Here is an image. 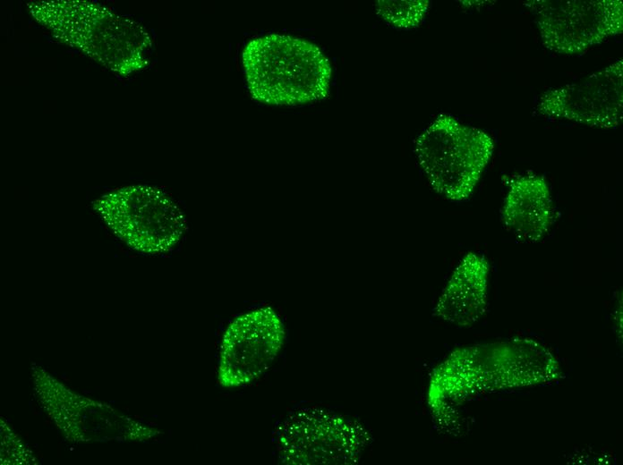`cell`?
Wrapping results in <instances>:
<instances>
[{
	"label": "cell",
	"instance_id": "6da1fadb",
	"mask_svg": "<svg viewBox=\"0 0 623 465\" xmlns=\"http://www.w3.org/2000/svg\"><path fill=\"white\" fill-rule=\"evenodd\" d=\"M31 17L57 41L120 76L144 69L153 46L140 22L88 0L30 1Z\"/></svg>",
	"mask_w": 623,
	"mask_h": 465
},
{
	"label": "cell",
	"instance_id": "7a4b0ae2",
	"mask_svg": "<svg viewBox=\"0 0 623 465\" xmlns=\"http://www.w3.org/2000/svg\"><path fill=\"white\" fill-rule=\"evenodd\" d=\"M242 61L248 89L255 100L276 106H296L325 98L331 65L314 44L288 35L252 38Z\"/></svg>",
	"mask_w": 623,
	"mask_h": 465
},
{
	"label": "cell",
	"instance_id": "3957f363",
	"mask_svg": "<svg viewBox=\"0 0 623 465\" xmlns=\"http://www.w3.org/2000/svg\"><path fill=\"white\" fill-rule=\"evenodd\" d=\"M494 150L484 131L439 115L417 138L414 152L432 189L452 201L473 192Z\"/></svg>",
	"mask_w": 623,
	"mask_h": 465
},
{
	"label": "cell",
	"instance_id": "277c9868",
	"mask_svg": "<svg viewBox=\"0 0 623 465\" xmlns=\"http://www.w3.org/2000/svg\"><path fill=\"white\" fill-rule=\"evenodd\" d=\"M94 207L121 241L142 253L172 250L187 229L179 206L154 186L139 184L115 190L98 199Z\"/></svg>",
	"mask_w": 623,
	"mask_h": 465
},
{
	"label": "cell",
	"instance_id": "5b68a950",
	"mask_svg": "<svg viewBox=\"0 0 623 465\" xmlns=\"http://www.w3.org/2000/svg\"><path fill=\"white\" fill-rule=\"evenodd\" d=\"M531 12L549 50L577 55L623 31L620 0H530Z\"/></svg>",
	"mask_w": 623,
	"mask_h": 465
},
{
	"label": "cell",
	"instance_id": "8992f818",
	"mask_svg": "<svg viewBox=\"0 0 623 465\" xmlns=\"http://www.w3.org/2000/svg\"><path fill=\"white\" fill-rule=\"evenodd\" d=\"M280 316L269 306L244 312L228 326L220 340L217 377L227 389L249 385L262 376L286 341Z\"/></svg>",
	"mask_w": 623,
	"mask_h": 465
},
{
	"label": "cell",
	"instance_id": "52a82bcc",
	"mask_svg": "<svg viewBox=\"0 0 623 465\" xmlns=\"http://www.w3.org/2000/svg\"><path fill=\"white\" fill-rule=\"evenodd\" d=\"M287 417L275 435L281 461L293 464L346 463L361 454L366 433L336 413L304 409Z\"/></svg>",
	"mask_w": 623,
	"mask_h": 465
},
{
	"label": "cell",
	"instance_id": "ba28073f",
	"mask_svg": "<svg viewBox=\"0 0 623 465\" xmlns=\"http://www.w3.org/2000/svg\"><path fill=\"white\" fill-rule=\"evenodd\" d=\"M536 111L540 115L565 119L591 127L610 129L623 119V61L580 80L542 94Z\"/></svg>",
	"mask_w": 623,
	"mask_h": 465
},
{
	"label": "cell",
	"instance_id": "9c48e42d",
	"mask_svg": "<svg viewBox=\"0 0 623 465\" xmlns=\"http://www.w3.org/2000/svg\"><path fill=\"white\" fill-rule=\"evenodd\" d=\"M553 216L550 188L542 176L530 174L510 180L501 219L519 241L533 243L542 240L550 230Z\"/></svg>",
	"mask_w": 623,
	"mask_h": 465
},
{
	"label": "cell",
	"instance_id": "30bf717a",
	"mask_svg": "<svg viewBox=\"0 0 623 465\" xmlns=\"http://www.w3.org/2000/svg\"><path fill=\"white\" fill-rule=\"evenodd\" d=\"M488 271L484 256L467 253L443 290L436 315L460 326L476 321L485 310Z\"/></svg>",
	"mask_w": 623,
	"mask_h": 465
},
{
	"label": "cell",
	"instance_id": "8fae6325",
	"mask_svg": "<svg viewBox=\"0 0 623 465\" xmlns=\"http://www.w3.org/2000/svg\"><path fill=\"white\" fill-rule=\"evenodd\" d=\"M429 5L427 0H379L375 10L388 24L399 29H412L422 21Z\"/></svg>",
	"mask_w": 623,
	"mask_h": 465
}]
</instances>
